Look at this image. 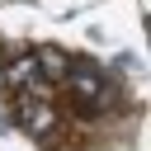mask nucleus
<instances>
[{"label": "nucleus", "mask_w": 151, "mask_h": 151, "mask_svg": "<svg viewBox=\"0 0 151 151\" xmlns=\"http://www.w3.org/2000/svg\"><path fill=\"white\" fill-rule=\"evenodd\" d=\"M66 85H71V94H76L80 104H90V109H109V104H113V85H109V76H104L94 61L71 66V71H66Z\"/></svg>", "instance_id": "obj_1"}, {"label": "nucleus", "mask_w": 151, "mask_h": 151, "mask_svg": "<svg viewBox=\"0 0 151 151\" xmlns=\"http://www.w3.org/2000/svg\"><path fill=\"white\" fill-rule=\"evenodd\" d=\"M14 118H19V127H24L28 137H47V132L57 127L52 104H47V99H33V94H24V99L14 104Z\"/></svg>", "instance_id": "obj_2"}, {"label": "nucleus", "mask_w": 151, "mask_h": 151, "mask_svg": "<svg viewBox=\"0 0 151 151\" xmlns=\"http://www.w3.org/2000/svg\"><path fill=\"white\" fill-rule=\"evenodd\" d=\"M38 71H42V66H38L33 57H24V61H14V66L5 71V80H9L14 90H24V85H33V90H42V80H38Z\"/></svg>", "instance_id": "obj_3"}]
</instances>
